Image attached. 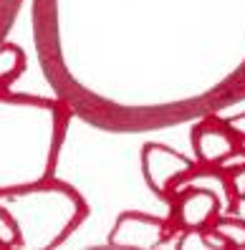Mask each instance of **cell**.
Instances as JSON below:
<instances>
[{
  "instance_id": "obj_1",
  "label": "cell",
  "mask_w": 245,
  "mask_h": 250,
  "mask_svg": "<svg viewBox=\"0 0 245 250\" xmlns=\"http://www.w3.org/2000/svg\"><path fill=\"white\" fill-rule=\"evenodd\" d=\"M0 208H5L18 225V248L31 250L61 245L89 215V205L74 187L51 177L13 192H3Z\"/></svg>"
},
{
  "instance_id": "obj_2",
  "label": "cell",
  "mask_w": 245,
  "mask_h": 250,
  "mask_svg": "<svg viewBox=\"0 0 245 250\" xmlns=\"http://www.w3.org/2000/svg\"><path fill=\"white\" fill-rule=\"evenodd\" d=\"M195 169V162L190 157L180 154L177 149L164 144H144L142 149V177L147 187L157 197L169 200L180 180Z\"/></svg>"
},
{
  "instance_id": "obj_3",
  "label": "cell",
  "mask_w": 245,
  "mask_h": 250,
  "mask_svg": "<svg viewBox=\"0 0 245 250\" xmlns=\"http://www.w3.org/2000/svg\"><path fill=\"white\" fill-rule=\"evenodd\" d=\"M169 223L154 215H144L137 210L119 212L109 232L111 248H137V250H152L167 243L169 238Z\"/></svg>"
},
{
  "instance_id": "obj_4",
  "label": "cell",
  "mask_w": 245,
  "mask_h": 250,
  "mask_svg": "<svg viewBox=\"0 0 245 250\" xmlns=\"http://www.w3.org/2000/svg\"><path fill=\"white\" fill-rule=\"evenodd\" d=\"M223 205L212 189L205 187H184L175 195L172 205V220L180 230H195V228H210L212 220L220 215Z\"/></svg>"
},
{
  "instance_id": "obj_5",
  "label": "cell",
  "mask_w": 245,
  "mask_h": 250,
  "mask_svg": "<svg viewBox=\"0 0 245 250\" xmlns=\"http://www.w3.org/2000/svg\"><path fill=\"white\" fill-rule=\"evenodd\" d=\"M238 146V137L225 124L200 122L192 129V149L200 165L215 167L223 157H227Z\"/></svg>"
},
{
  "instance_id": "obj_6",
  "label": "cell",
  "mask_w": 245,
  "mask_h": 250,
  "mask_svg": "<svg viewBox=\"0 0 245 250\" xmlns=\"http://www.w3.org/2000/svg\"><path fill=\"white\" fill-rule=\"evenodd\" d=\"M23 68H25V53L18 46L8 43V46L0 48V91L16 81L23 73Z\"/></svg>"
},
{
  "instance_id": "obj_7",
  "label": "cell",
  "mask_w": 245,
  "mask_h": 250,
  "mask_svg": "<svg viewBox=\"0 0 245 250\" xmlns=\"http://www.w3.org/2000/svg\"><path fill=\"white\" fill-rule=\"evenodd\" d=\"M230 248H245V220L238 217H215L210 225Z\"/></svg>"
},
{
  "instance_id": "obj_8",
  "label": "cell",
  "mask_w": 245,
  "mask_h": 250,
  "mask_svg": "<svg viewBox=\"0 0 245 250\" xmlns=\"http://www.w3.org/2000/svg\"><path fill=\"white\" fill-rule=\"evenodd\" d=\"M20 245V232L13 215L0 208V248H18Z\"/></svg>"
},
{
  "instance_id": "obj_9",
  "label": "cell",
  "mask_w": 245,
  "mask_h": 250,
  "mask_svg": "<svg viewBox=\"0 0 245 250\" xmlns=\"http://www.w3.org/2000/svg\"><path fill=\"white\" fill-rule=\"evenodd\" d=\"M227 187H230L233 200H245V165L227 172Z\"/></svg>"
},
{
  "instance_id": "obj_10",
  "label": "cell",
  "mask_w": 245,
  "mask_h": 250,
  "mask_svg": "<svg viewBox=\"0 0 245 250\" xmlns=\"http://www.w3.org/2000/svg\"><path fill=\"white\" fill-rule=\"evenodd\" d=\"M243 165H245V149L235 146V149L230 152L227 157H223V159H220L215 167H218L223 174H227V172H233V169H238V167H243Z\"/></svg>"
},
{
  "instance_id": "obj_11",
  "label": "cell",
  "mask_w": 245,
  "mask_h": 250,
  "mask_svg": "<svg viewBox=\"0 0 245 250\" xmlns=\"http://www.w3.org/2000/svg\"><path fill=\"white\" fill-rule=\"evenodd\" d=\"M225 126L233 131L238 139H245V114H238V116H230L225 122Z\"/></svg>"
}]
</instances>
